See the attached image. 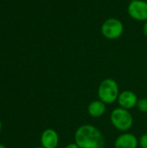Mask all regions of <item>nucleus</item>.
I'll return each instance as SVG.
<instances>
[{"mask_svg":"<svg viewBox=\"0 0 147 148\" xmlns=\"http://www.w3.org/2000/svg\"><path fill=\"white\" fill-rule=\"evenodd\" d=\"M139 146L140 148H147V133L143 134L139 139Z\"/></svg>","mask_w":147,"mask_h":148,"instance_id":"11","label":"nucleus"},{"mask_svg":"<svg viewBox=\"0 0 147 148\" xmlns=\"http://www.w3.org/2000/svg\"><path fill=\"white\" fill-rule=\"evenodd\" d=\"M56 148H59V147H56Z\"/></svg>","mask_w":147,"mask_h":148,"instance_id":"17","label":"nucleus"},{"mask_svg":"<svg viewBox=\"0 0 147 148\" xmlns=\"http://www.w3.org/2000/svg\"><path fill=\"white\" fill-rule=\"evenodd\" d=\"M1 129H2V122L0 121V133H1Z\"/></svg>","mask_w":147,"mask_h":148,"instance_id":"15","label":"nucleus"},{"mask_svg":"<svg viewBox=\"0 0 147 148\" xmlns=\"http://www.w3.org/2000/svg\"><path fill=\"white\" fill-rule=\"evenodd\" d=\"M120 88L118 82L112 78L104 79L98 87V98L105 104H113L117 101L120 95Z\"/></svg>","mask_w":147,"mask_h":148,"instance_id":"2","label":"nucleus"},{"mask_svg":"<svg viewBox=\"0 0 147 148\" xmlns=\"http://www.w3.org/2000/svg\"><path fill=\"white\" fill-rule=\"evenodd\" d=\"M138 96L132 90H124L120 93L117 102L120 108H122L126 110L133 109L136 108L138 103Z\"/></svg>","mask_w":147,"mask_h":148,"instance_id":"6","label":"nucleus"},{"mask_svg":"<svg viewBox=\"0 0 147 148\" xmlns=\"http://www.w3.org/2000/svg\"><path fill=\"white\" fill-rule=\"evenodd\" d=\"M128 16L137 22L147 21V1L131 0L127 5Z\"/></svg>","mask_w":147,"mask_h":148,"instance_id":"5","label":"nucleus"},{"mask_svg":"<svg viewBox=\"0 0 147 148\" xmlns=\"http://www.w3.org/2000/svg\"><path fill=\"white\" fill-rule=\"evenodd\" d=\"M139 139L131 133L126 132L119 135L114 141L115 148H138Z\"/></svg>","mask_w":147,"mask_h":148,"instance_id":"7","label":"nucleus"},{"mask_svg":"<svg viewBox=\"0 0 147 148\" xmlns=\"http://www.w3.org/2000/svg\"><path fill=\"white\" fill-rule=\"evenodd\" d=\"M124 29V23L116 17L106 19L101 26V35L107 40H116L120 38L123 35Z\"/></svg>","mask_w":147,"mask_h":148,"instance_id":"4","label":"nucleus"},{"mask_svg":"<svg viewBox=\"0 0 147 148\" xmlns=\"http://www.w3.org/2000/svg\"><path fill=\"white\" fill-rule=\"evenodd\" d=\"M143 34L147 37V21L144 23V25H143Z\"/></svg>","mask_w":147,"mask_h":148,"instance_id":"13","label":"nucleus"},{"mask_svg":"<svg viewBox=\"0 0 147 148\" xmlns=\"http://www.w3.org/2000/svg\"><path fill=\"white\" fill-rule=\"evenodd\" d=\"M64 148H80V147L75 143V142H73V143H69Z\"/></svg>","mask_w":147,"mask_h":148,"instance_id":"12","label":"nucleus"},{"mask_svg":"<svg viewBox=\"0 0 147 148\" xmlns=\"http://www.w3.org/2000/svg\"><path fill=\"white\" fill-rule=\"evenodd\" d=\"M75 142L80 148H105L106 139L101 131L94 125L84 124L77 127L74 135Z\"/></svg>","mask_w":147,"mask_h":148,"instance_id":"1","label":"nucleus"},{"mask_svg":"<svg viewBox=\"0 0 147 148\" xmlns=\"http://www.w3.org/2000/svg\"><path fill=\"white\" fill-rule=\"evenodd\" d=\"M40 140L44 148H56L59 144V135L55 129L47 128L42 133Z\"/></svg>","mask_w":147,"mask_h":148,"instance_id":"8","label":"nucleus"},{"mask_svg":"<svg viewBox=\"0 0 147 148\" xmlns=\"http://www.w3.org/2000/svg\"><path fill=\"white\" fill-rule=\"evenodd\" d=\"M0 148H7L5 146H3V144H0Z\"/></svg>","mask_w":147,"mask_h":148,"instance_id":"14","label":"nucleus"},{"mask_svg":"<svg viewBox=\"0 0 147 148\" xmlns=\"http://www.w3.org/2000/svg\"><path fill=\"white\" fill-rule=\"evenodd\" d=\"M110 121L115 129L126 133L133 127V116L129 110L119 107L112 111L110 114Z\"/></svg>","mask_w":147,"mask_h":148,"instance_id":"3","label":"nucleus"},{"mask_svg":"<svg viewBox=\"0 0 147 148\" xmlns=\"http://www.w3.org/2000/svg\"><path fill=\"white\" fill-rule=\"evenodd\" d=\"M36 148H44V147H42V146H41V147H36Z\"/></svg>","mask_w":147,"mask_h":148,"instance_id":"16","label":"nucleus"},{"mask_svg":"<svg viewBox=\"0 0 147 148\" xmlns=\"http://www.w3.org/2000/svg\"><path fill=\"white\" fill-rule=\"evenodd\" d=\"M136 108L142 113H147V98L139 99Z\"/></svg>","mask_w":147,"mask_h":148,"instance_id":"10","label":"nucleus"},{"mask_svg":"<svg viewBox=\"0 0 147 148\" xmlns=\"http://www.w3.org/2000/svg\"><path fill=\"white\" fill-rule=\"evenodd\" d=\"M107 111V104L101 100L92 101L88 105V114L93 118H100L104 115Z\"/></svg>","mask_w":147,"mask_h":148,"instance_id":"9","label":"nucleus"}]
</instances>
